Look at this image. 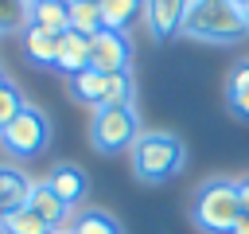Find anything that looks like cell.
I'll return each instance as SVG.
<instances>
[{"instance_id": "cell-1", "label": "cell", "mask_w": 249, "mask_h": 234, "mask_svg": "<svg viewBox=\"0 0 249 234\" xmlns=\"http://www.w3.org/2000/svg\"><path fill=\"white\" fill-rule=\"evenodd\" d=\"M128 156H132V172L140 179L163 183L187 164V144L167 129H140V136L132 140Z\"/></svg>"}, {"instance_id": "cell-2", "label": "cell", "mask_w": 249, "mask_h": 234, "mask_svg": "<svg viewBox=\"0 0 249 234\" xmlns=\"http://www.w3.org/2000/svg\"><path fill=\"white\" fill-rule=\"evenodd\" d=\"M183 35L198 43H237L249 35V23L233 0H191Z\"/></svg>"}, {"instance_id": "cell-3", "label": "cell", "mask_w": 249, "mask_h": 234, "mask_svg": "<svg viewBox=\"0 0 249 234\" xmlns=\"http://www.w3.org/2000/svg\"><path fill=\"white\" fill-rule=\"evenodd\" d=\"M241 214L245 211H241L233 179H210V183H202V191L195 199V222L206 234H233V226H237Z\"/></svg>"}, {"instance_id": "cell-4", "label": "cell", "mask_w": 249, "mask_h": 234, "mask_svg": "<svg viewBox=\"0 0 249 234\" xmlns=\"http://www.w3.org/2000/svg\"><path fill=\"white\" fill-rule=\"evenodd\" d=\"M136 136H140V121H136L132 105H124V109L97 105L89 113V144L97 152H124V148H132Z\"/></svg>"}, {"instance_id": "cell-5", "label": "cell", "mask_w": 249, "mask_h": 234, "mask_svg": "<svg viewBox=\"0 0 249 234\" xmlns=\"http://www.w3.org/2000/svg\"><path fill=\"white\" fill-rule=\"evenodd\" d=\"M47 136H51V125H47V113L39 105H23L16 113V121L0 129V140H4L8 156H16V160L39 156L43 144H47Z\"/></svg>"}, {"instance_id": "cell-6", "label": "cell", "mask_w": 249, "mask_h": 234, "mask_svg": "<svg viewBox=\"0 0 249 234\" xmlns=\"http://www.w3.org/2000/svg\"><path fill=\"white\" fill-rule=\"evenodd\" d=\"M132 62V39L124 31H97L89 39V66L97 74H121Z\"/></svg>"}, {"instance_id": "cell-7", "label": "cell", "mask_w": 249, "mask_h": 234, "mask_svg": "<svg viewBox=\"0 0 249 234\" xmlns=\"http://www.w3.org/2000/svg\"><path fill=\"white\" fill-rule=\"evenodd\" d=\"M187 8H191V0H144V23H148L152 39L167 43V39L183 35Z\"/></svg>"}, {"instance_id": "cell-8", "label": "cell", "mask_w": 249, "mask_h": 234, "mask_svg": "<svg viewBox=\"0 0 249 234\" xmlns=\"http://www.w3.org/2000/svg\"><path fill=\"white\" fill-rule=\"evenodd\" d=\"M43 183H47L66 207L82 203V195H86V187H89V179H86V172H82L78 164H54V168L43 176Z\"/></svg>"}, {"instance_id": "cell-9", "label": "cell", "mask_w": 249, "mask_h": 234, "mask_svg": "<svg viewBox=\"0 0 249 234\" xmlns=\"http://www.w3.org/2000/svg\"><path fill=\"white\" fill-rule=\"evenodd\" d=\"M27 207H31V211H35V214H39V218L51 226V230H58V226H70V218H74V214H70L74 207H66V203H62V199H58V195H54V191L43 183V179H39V183H31Z\"/></svg>"}, {"instance_id": "cell-10", "label": "cell", "mask_w": 249, "mask_h": 234, "mask_svg": "<svg viewBox=\"0 0 249 234\" xmlns=\"http://www.w3.org/2000/svg\"><path fill=\"white\" fill-rule=\"evenodd\" d=\"M89 66V39L78 31H62L58 35V55H54V70H62L66 78H74L78 70Z\"/></svg>"}, {"instance_id": "cell-11", "label": "cell", "mask_w": 249, "mask_h": 234, "mask_svg": "<svg viewBox=\"0 0 249 234\" xmlns=\"http://www.w3.org/2000/svg\"><path fill=\"white\" fill-rule=\"evenodd\" d=\"M19 47H23V55H27L35 66H54L58 35H51V31H43V27H35V23H27V27L19 31Z\"/></svg>"}, {"instance_id": "cell-12", "label": "cell", "mask_w": 249, "mask_h": 234, "mask_svg": "<svg viewBox=\"0 0 249 234\" xmlns=\"http://www.w3.org/2000/svg\"><path fill=\"white\" fill-rule=\"evenodd\" d=\"M27 23L51 31V35H62V31H70V12H66L62 0H43V4L27 8Z\"/></svg>"}, {"instance_id": "cell-13", "label": "cell", "mask_w": 249, "mask_h": 234, "mask_svg": "<svg viewBox=\"0 0 249 234\" xmlns=\"http://www.w3.org/2000/svg\"><path fill=\"white\" fill-rule=\"evenodd\" d=\"M27 195H31V179L16 168H0V214L27 207Z\"/></svg>"}, {"instance_id": "cell-14", "label": "cell", "mask_w": 249, "mask_h": 234, "mask_svg": "<svg viewBox=\"0 0 249 234\" xmlns=\"http://www.w3.org/2000/svg\"><path fill=\"white\" fill-rule=\"evenodd\" d=\"M66 86H70V98H74V101L93 105V109H97V105H101V98H105V74H97L93 66L78 70V74H74Z\"/></svg>"}, {"instance_id": "cell-15", "label": "cell", "mask_w": 249, "mask_h": 234, "mask_svg": "<svg viewBox=\"0 0 249 234\" xmlns=\"http://www.w3.org/2000/svg\"><path fill=\"white\" fill-rule=\"evenodd\" d=\"M66 12H70V31H78L86 39H93L101 31V4H93V0H70Z\"/></svg>"}, {"instance_id": "cell-16", "label": "cell", "mask_w": 249, "mask_h": 234, "mask_svg": "<svg viewBox=\"0 0 249 234\" xmlns=\"http://www.w3.org/2000/svg\"><path fill=\"white\" fill-rule=\"evenodd\" d=\"M136 12H144V0H101V27L105 31H124Z\"/></svg>"}, {"instance_id": "cell-17", "label": "cell", "mask_w": 249, "mask_h": 234, "mask_svg": "<svg viewBox=\"0 0 249 234\" xmlns=\"http://www.w3.org/2000/svg\"><path fill=\"white\" fill-rule=\"evenodd\" d=\"M70 234H121V222H117L109 211L89 207V211H78V214L70 218Z\"/></svg>"}, {"instance_id": "cell-18", "label": "cell", "mask_w": 249, "mask_h": 234, "mask_svg": "<svg viewBox=\"0 0 249 234\" xmlns=\"http://www.w3.org/2000/svg\"><path fill=\"white\" fill-rule=\"evenodd\" d=\"M0 234H51V226L31 207H16V211L0 214Z\"/></svg>"}, {"instance_id": "cell-19", "label": "cell", "mask_w": 249, "mask_h": 234, "mask_svg": "<svg viewBox=\"0 0 249 234\" xmlns=\"http://www.w3.org/2000/svg\"><path fill=\"white\" fill-rule=\"evenodd\" d=\"M132 94H136V86H132V74H128V70L105 74V98H101V105L124 109V105H132Z\"/></svg>"}, {"instance_id": "cell-20", "label": "cell", "mask_w": 249, "mask_h": 234, "mask_svg": "<svg viewBox=\"0 0 249 234\" xmlns=\"http://www.w3.org/2000/svg\"><path fill=\"white\" fill-rule=\"evenodd\" d=\"M27 0H0V31H23L27 27Z\"/></svg>"}, {"instance_id": "cell-21", "label": "cell", "mask_w": 249, "mask_h": 234, "mask_svg": "<svg viewBox=\"0 0 249 234\" xmlns=\"http://www.w3.org/2000/svg\"><path fill=\"white\" fill-rule=\"evenodd\" d=\"M23 105H27V101H23V94H19L12 82H0V129H4V125H12V121H16V113H19Z\"/></svg>"}, {"instance_id": "cell-22", "label": "cell", "mask_w": 249, "mask_h": 234, "mask_svg": "<svg viewBox=\"0 0 249 234\" xmlns=\"http://www.w3.org/2000/svg\"><path fill=\"white\" fill-rule=\"evenodd\" d=\"M245 86H249V62H237V66L230 70V78H226V94L245 90Z\"/></svg>"}, {"instance_id": "cell-23", "label": "cell", "mask_w": 249, "mask_h": 234, "mask_svg": "<svg viewBox=\"0 0 249 234\" xmlns=\"http://www.w3.org/2000/svg\"><path fill=\"white\" fill-rule=\"evenodd\" d=\"M230 98V109L241 117V121H249V86L245 90H233V94H226Z\"/></svg>"}, {"instance_id": "cell-24", "label": "cell", "mask_w": 249, "mask_h": 234, "mask_svg": "<svg viewBox=\"0 0 249 234\" xmlns=\"http://www.w3.org/2000/svg\"><path fill=\"white\" fill-rule=\"evenodd\" d=\"M233 183H237V199H241V211L249 214V176H245V179H233Z\"/></svg>"}, {"instance_id": "cell-25", "label": "cell", "mask_w": 249, "mask_h": 234, "mask_svg": "<svg viewBox=\"0 0 249 234\" xmlns=\"http://www.w3.org/2000/svg\"><path fill=\"white\" fill-rule=\"evenodd\" d=\"M233 234H249V214H241V218H237V226H233Z\"/></svg>"}, {"instance_id": "cell-26", "label": "cell", "mask_w": 249, "mask_h": 234, "mask_svg": "<svg viewBox=\"0 0 249 234\" xmlns=\"http://www.w3.org/2000/svg\"><path fill=\"white\" fill-rule=\"evenodd\" d=\"M51 234H70V226H58V230H51Z\"/></svg>"}, {"instance_id": "cell-27", "label": "cell", "mask_w": 249, "mask_h": 234, "mask_svg": "<svg viewBox=\"0 0 249 234\" xmlns=\"http://www.w3.org/2000/svg\"><path fill=\"white\" fill-rule=\"evenodd\" d=\"M241 12H245V23H249V4H245V8H241Z\"/></svg>"}, {"instance_id": "cell-28", "label": "cell", "mask_w": 249, "mask_h": 234, "mask_svg": "<svg viewBox=\"0 0 249 234\" xmlns=\"http://www.w3.org/2000/svg\"><path fill=\"white\" fill-rule=\"evenodd\" d=\"M233 4H237V8H245V4H249V0H233Z\"/></svg>"}, {"instance_id": "cell-29", "label": "cell", "mask_w": 249, "mask_h": 234, "mask_svg": "<svg viewBox=\"0 0 249 234\" xmlns=\"http://www.w3.org/2000/svg\"><path fill=\"white\" fill-rule=\"evenodd\" d=\"M27 4H43V0H27Z\"/></svg>"}, {"instance_id": "cell-30", "label": "cell", "mask_w": 249, "mask_h": 234, "mask_svg": "<svg viewBox=\"0 0 249 234\" xmlns=\"http://www.w3.org/2000/svg\"><path fill=\"white\" fill-rule=\"evenodd\" d=\"M93 4H101V0H93Z\"/></svg>"}, {"instance_id": "cell-31", "label": "cell", "mask_w": 249, "mask_h": 234, "mask_svg": "<svg viewBox=\"0 0 249 234\" xmlns=\"http://www.w3.org/2000/svg\"><path fill=\"white\" fill-rule=\"evenodd\" d=\"M0 82H4V74H0Z\"/></svg>"}]
</instances>
